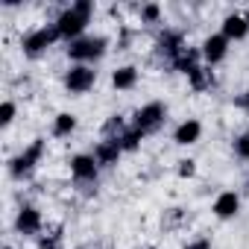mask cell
<instances>
[{"mask_svg": "<svg viewBox=\"0 0 249 249\" xmlns=\"http://www.w3.org/2000/svg\"><path fill=\"white\" fill-rule=\"evenodd\" d=\"M91 12H94V3H88V0H79V3H73L71 9H65V12L59 15V21H56L59 36H62V38H73V41H76V36L85 30V24H88Z\"/></svg>", "mask_w": 249, "mask_h": 249, "instance_id": "cell-1", "label": "cell"}, {"mask_svg": "<svg viewBox=\"0 0 249 249\" xmlns=\"http://www.w3.org/2000/svg\"><path fill=\"white\" fill-rule=\"evenodd\" d=\"M103 50H106V38H76V41H71L68 56L76 62H91V59L103 56Z\"/></svg>", "mask_w": 249, "mask_h": 249, "instance_id": "cell-2", "label": "cell"}, {"mask_svg": "<svg viewBox=\"0 0 249 249\" xmlns=\"http://www.w3.org/2000/svg\"><path fill=\"white\" fill-rule=\"evenodd\" d=\"M56 38H62L56 27H41V30H36V33H30V36L24 38V53L38 56V53H41V50H47Z\"/></svg>", "mask_w": 249, "mask_h": 249, "instance_id": "cell-3", "label": "cell"}, {"mask_svg": "<svg viewBox=\"0 0 249 249\" xmlns=\"http://www.w3.org/2000/svg\"><path fill=\"white\" fill-rule=\"evenodd\" d=\"M94 79H97V71H91L88 65H76V68H71V71H68L65 85H68V91H71V94H85V91L94 85Z\"/></svg>", "mask_w": 249, "mask_h": 249, "instance_id": "cell-4", "label": "cell"}, {"mask_svg": "<svg viewBox=\"0 0 249 249\" xmlns=\"http://www.w3.org/2000/svg\"><path fill=\"white\" fill-rule=\"evenodd\" d=\"M161 120H164V106L161 103H150V106L138 108V114H135V129L138 132H150V129L159 126Z\"/></svg>", "mask_w": 249, "mask_h": 249, "instance_id": "cell-5", "label": "cell"}, {"mask_svg": "<svg viewBox=\"0 0 249 249\" xmlns=\"http://www.w3.org/2000/svg\"><path fill=\"white\" fill-rule=\"evenodd\" d=\"M41 150H44V144H41V141H36L27 153H21V156L12 161V176H24V173H30V170H33V164L38 161Z\"/></svg>", "mask_w": 249, "mask_h": 249, "instance_id": "cell-6", "label": "cell"}, {"mask_svg": "<svg viewBox=\"0 0 249 249\" xmlns=\"http://www.w3.org/2000/svg\"><path fill=\"white\" fill-rule=\"evenodd\" d=\"M71 170H73L76 179L91 182V179H97V159H94V156H73Z\"/></svg>", "mask_w": 249, "mask_h": 249, "instance_id": "cell-7", "label": "cell"}, {"mask_svg": "<svg viewBox=\"0 0 249 249\" xmlns=\"http://www.w3.org/2000/svg\"><path fill=\"white\" fill-rule=\"evenodd\" d=\"M226 50H229V38L226 36H211V38H205V44H202V56H205V62H220L223 56H226Z\"/></svg>", "mask_w": 249, "mask_h": 249, "instance_id": "cell-8", "label": "cell"}, {"mask_svg": "<svg viewBox=\"0 0 249 249\" xmlns=\"http://www.w3.org/2000/svg\"><path fill=\"white\" fill-rule=\"evenodd\" d=\"M15 226H18V231L21 234H38V229H41V214L36 211V208H21V214H18V220H15Z\"/></svg>", "mask_w": 249, "mask_h": 249, "instance_id": "cell-9", "label": "cell"}, {"mask_svg": "<svg viewBox=\"0 0 249 249\" xmlns=\"http://www.w3.org/2000/svg\"><path fill=\"white\" fill-rule=\"evenodd\" d=\"M237 208H240V199H237V194L234 191H226V194H220L217 196V202H214V214L217 217H234L237 214Z\"/></svg>", "mask_w": 249, "mask_h": 249, "instance_id": "cell-10", "label": "cell"}, {"mask_svg": "<svg viewBox=\"0 0 249 249\" xmlns=\"http://www.w3.org/2000/svg\"><path fill=\"white\" fill-rule=\"evenodd\" d=\"M249 33V24H246V18L243 15H229L226 21H223V36L231 41V38H243Z\"/></svg>", "mask_w": 249, "mask_h": 249, "instance_id": "cell-11", "label": "cell"}, {"mask_svg": "<svg viewBox=\"0 0 249 249\" xmlns=\"http://www.w3.org/2000/svg\"><path fill=\"white\" fill-rule=\"evenodd\" d=\"M199 135H202L199 120H185L176 129V144H194V141H199Z\"/></svg>", "mask_w": 249, "mask_h": 249, "instance_id": "cell-12", "label": "cell"}, {"mask_svg": "<svg viewBox=\"0 0 249 249\" xmlns=\"http://www.w3.org/2000/svg\"><path fill=\"white\" fill-rule=\"evenodd\" d=\"M117 156H120V144L117 141H103L100 150H97V164H111V161H117Z\"/></svg>", "mask_w": 249, "mask_h": 249, "instance_id": "cell-13", "label": "cell"}, {"mask_svg": "<svg viewBox=\"0 0 249 249\" xmlns=\"http://www.w3.org/2000/svg\"><path fill=\"white\" fill-rule=\"evenodd\" d=\"M135 79H138V71H135V68H120V71H114V76H111L114 88H132Z\"/></svg>", "mask_w": 249, "mask_h": 249, "instance_id": "cell-14", "label": "cell"}, {"mask_svg": "<svg viewBox=\"0 0 249 249\" xmlns=\"http://www.w3.org/2000/svg\"><path fill=\"white\" fill-rule=\"evenodd\" d=\"M161 50H164L167 56L179 59V56H182V38H179L176 33H167V36L161 38Z\"/></svg>", "mask_w": 249, "mask_h": 249, "instance_id": "cell-15", "label": "cell"}, {"mask_svg": "<svg viewBox=\"0 0 249 249\" xmlns=\"http://www.w3.org/2000/svg\"><path fill=\"white\" fill-rule=\"evenodd\" d=\"M73 126H76V117H73V114H59L56 123H53V132H56V135H71Z\"/></svg>", "mask_w": 249, "mask_h": 249, "instance_id": "cell-16", "label": "cell"}, {"mask_svg": "<svg viewBox=\"0 0 249 249\" xmlns=\"http://www.w3.org/2000/svg\"><path fill=\"white\" fill-rule=\"evenodd\" d=\"M141 135H144V132H138V129H132V132H123V135L117 138L120 150H135V147H138V141H141Z\"/></svg>", "mask_w": 249, "mask_h": 249, "instance_id": "cell-17", "label": "cell"}, {"mask_svg": "<svg viewBox=\"0 0 249 249\" xmlns=\"http://www.w3.org/2000/svg\"><path fill=\"white\" fill-rule=\"evenodd\" d=\"M12 117H15V103H3V106H0V123H3V126H9V123H12Z\"/></svg>", "mask_w": 249, "mask_h": 249, "instance_id": "cell-18", "label": "cell"}, {"mask_svg": "<svg viewBox=\"0 0 249 249\" xmlns=\"http://www.w3.org/2000/svg\"><path fill=\"white\" fill-rule=\"evenodd\" d=\"M234 150H237V156H240V159H249V132H246V135H240V138L234 141Z\"/></svg>", "mask_w": 249, "mask_h": 249, "instance_id": "cell-19", "label": "cell"}, {"mask_svg": "<svg viewBox=\"0 0 249 249\" xmlns=\"http://www.w3.org/2000/svg\"><path fill=\"white\" fill-rule=\"evenodd\" d=\"M185 249H211V240H208V237H202V240H194V243H188Z\"/></svg>", "mask_w": 249, "mask_h": 249, "instance_id": "cell-20", "label": "cell"}, {"mask_svg": "<svg viewBox=\"0 0 249 249\" xmlns=\"http://www.w3.org/2000/svg\"><path fill=\"white\" fill-rule=\"evenodd\" d=\"M141 15H144L147 21H156V18H159V6H144V12H141Z\"/></svg>", "mask_w": 249, "mask_h": 249, "instance_id": "cell-21", "label": "cell"}, {"mask_svg": "<svg viewBox=\"0 0 249 249\" xmlns=\"http://www.w3.org/2000/svg\"><path fill=\"white\" fill-rule=\"evenodd\" d=\"M179 173H182V176H191V173H194V161H182Z\"/></svg>", "mask_w": 249, "mask_h": 249, "instance_id": "cell-22", "label": "cell"}]
</instances>
